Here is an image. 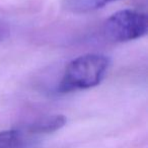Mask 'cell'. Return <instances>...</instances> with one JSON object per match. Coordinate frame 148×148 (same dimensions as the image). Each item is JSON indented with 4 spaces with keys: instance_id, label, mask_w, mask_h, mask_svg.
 Returning a JSON list of instances; mask_svg holds the SVG:
<instances>
[{
    "instance_id": "6da1fadb",
    "label": "cell",
    "mask_w": 148,
    "mask_h": 148,
    "mask_svg": "<svg viewBox=\"0 0 148 148\" xmlns=\"http://www.w3.org/2000/svg\"><path fill=\"white\" fill-rule=\"evenodd\" d=\"M111 58L101 54H85L67 64L57 86L59 93H70L97 86L107 76Z\"/></svg>"
},
{
    "instance_id": "3957f363",
    "label": "cell",
    "mask_w": 148,
    "mask_h": 148,
    "mask_svg": "<svg viewBox=\"0 0 148 148\" xmlns=\"http://www.w3.org/2000/svg\"><path fill=\"white\" fill-rule=\"evenodd\" d=\"M67 122L65 116L53 115L41 118L33 123L29 124L25 128V131L29 135H41V134H50L60 130L64 127Z\"/></svg>"
},
{
    "instance_id": "277c9868",
    "label": "cell",
    "mask_w": 148,
    "mask_h": 148,
    "mask_svg": "<svg viewBox=\"0 0 148 148\" xmlns=\"http://www.w3.org/2000/svg\"><path fill=\"white\" fill-rule=\"evenodd\" d=\"M68 10L74 13H87L105 7L117 0H64Z\"/></svg>"
},
{
    "instance_id": "7a4b0ae2",
    "label": "cell",
    "mask_w": 148,
    "mask_h": 148,
    "mask_svg": "<svg viewBox=\"0 0 148 148\" xmlns=\"http://www.w3.org/2000/svg\"><path fill=\"white\" fill-rule=\"evenodd\" d=\"M148 32L147 15L131 9L114 13L103 23L106 39L115 43H125L144 37Z\"/></svg>"
},
{
    "instance_id": "5b68a950",
    "label": "cell",
    "mask_w": 148,
    "mask_h": 148,
    "mask_svg": "<svg viewBox=\"0 0 148 148\" xmlns=\"http://www.w3.org/2000/svg\"><path fill=\"white\" fill-rule=\"evenodd\" d=\"M27 132L11 129L0 132V148H23L27 143Z\"/></svg>"
},
{
    "instance_id": "8992f818",
    "label": "cell",
    "mask_w": 148,
    "mask_h": 148,
    "mask_svg": "<svg viewBox=\"0 0 148 148\" xmlns=\"http://www.w3.org/2000/svg\"><path fill=\"white\" fill-rule=\"evenodd\" d=\"M10 35V25L4 19L0 18V43L6 40Z\"/></svg>"
}]
</instances>
